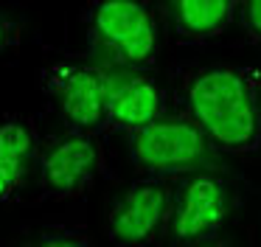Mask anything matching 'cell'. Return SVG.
<instances>
[{
	"instance_id": "obj_1",
	"label": "cell",
	"mask_w": 261,
	"mask_h": 247,
	"mask_svg": "<svg viewBox=\"0 0 261 247\" xmlns=\"http://www.w3.org/2000/svg\"><path fill=\"white\" fill-rule=\"evenodd\" d=\"M174 110L211 149L250 157L261 152V65L211 62L177 73Z\"/></svg>"
},
{
	"instance_id": "obj_2",
	"label": "cell",
	"mask_w": 261,
	"mask_h": 247,
	"mask_svg": "<svg viewBox=\"0 0 261 247\" xmlns=\"http://www.w3.org/2000/svg\"><path fill=\"white\" fill-rule=\"evenodd\" d=\"M87 37L126 73H152L160 62V20L154 3L93 0L82 9Z\"/></svg>"
},
{
	"instance_id": "obj_3",
	"label": "cell",
	"mask_w": 261,
	"mask_h": 247,
	"mask_svg": "<svg viewBox=\"0 0 261 247\" xmlns=\"http://www.w3.org/2000/svg\"><path fill=\"white\" fill-rule=\"evenodd\" d=\"M115 73L96 59L59 56L40 67V90L59 112L65 129L104 135V112Z\"/></svg>"
},
{
	"instance_id": "obj_4",
	"label": "cell",
	"mask_w": 261,
	"mask_h": 247,
	"mask_svg": "<svg viewBox=\"0 0 261 247\" xmlns=\"http://www.w3.org/2000/svg\"><path fill=\"white\" fill-rule=\"evenodd\" d=\"M126 152L138 177L182 180L202 168L211 143L186 115L171 110L154 124L126 135Z\"/></svg>"
},
{
	"instance_id": "obj_5",
	"label": "cell",
	"mask_w": 261,
	"mask_h": 247,
	"mask_svg": "<svg viewBox=\"0 0 261 247\" xmlns=\"http://www.w3.org/2000/svg\"><path fill=\"white\" fill-rule=\"evenodd\" d=\"M104 174H107V155L96 135L62 129L40 138L37 185L42 200H79L96 188Z\"/></svg>"
},
{
	"instance_id": "obj_6",
	"label": "cell",
	"mask_w": 261,
	"mask_h": 247,
	"mask_svg": "<svg viewBox=\"0 0 261 247\" xmlns=\"http://www.w3.org/2000/svg\"><path fill=\"white\" fill-rule=\"evenodd\" d=\"M177 180L135 177L113 196L104 216L110 247H149L166 236Z\"/></svg>"
},
{
	"instance_id": "obj_7",
	"label": "cell",
	"mask_w": 261,
	"mask_h": 247,
	"mask_svg": "<svg viewBox=\"0 0 261 247\" xmlns=\"http://www.w3.org/2000/svg\"><path fill=\"white\" fill-rule=\"evenodd\" d=\"M230 213V188L216 171L199 168L177 180L171 219L166 228V247H191L219 239Z\"/></svg>"
},
{
	"instance_id": "obj_8",
	"label": "cell",
	"mask_w": 261,
	"mask_h": 247,
	"mask_svg": "<svg viewBox=\"0 0 261 247\" xmlns=\"http://www.w3.org/2000/svg\"><path fill=\"white\" fill-rule=\"evenodd\" d=\"M171 112V95L152 73L115 76L104 112V132L132 135Z\"/></svg>"
},
{
	"instance_id": "obj_9",
	"label": "cell",
	"mask_w": 261,
	"mask_h": 247,
	"mask_svg": "<svg viewBox=\"0 0 261 247\" xmlns=\"http://www.w3.org/2000/svg\"><path fill=\"white\" fill-rule=\"evenodd\" d=\"M40 129L34 118L20 112H0V205L17 202L37 168Z\"/></svg>"
},
{
	"instance_id": "obj_10",
	"label": "cell",
	"mask_w": 261,
	"mask_h": 247,
	"mask_svg": "<svg viewBox=\"0 0 261 247\" xmlns=\"http://www.w3.org/2000/svg\"><path fill=\"white\" fill-rule=\"evenodd\" d=\"M158 11L177 45H205L236 26L239 0H174Z\"/></svg>"
},
{
	"instance_id": "obj_11",
	"label": "cell",
	"mask_w": 261,
	"mask_h": 247,
	"mask_svg": "<svg viewBox=\"0 0 261 247\" xmlns=\"http://www.w3.org/2000/svg\"><path fill=\"white\" fill-rule=\"evenodd\" d=\"M29 247H93L90 230L82 225H48L42 228L34 239L29 241Z\"/></svg>"
},
{
	"instance_id": "obj_12",
	"label": "cell",
	"mask_w": 261,
	"mask_h": 247,
	"mask_svg": "<svg viewBox=\"0 0 261 247\" xmlns=\"http://www.w3.org/2000/svg\"><path fill=\"white\" fill-rule=\"evenodd\" d=\"M236 22L253 45H261V0H239Z\"/></svg>"
},
{
	"instance_id": "obj_13",
	"label": "cell",
	"mask_w": 261,
	"mask_h": 247,
	"mask_svg": "<svg viewBox=\"0 0 261 247\" xmlns=\"http://www.w3.org/2000/svg\"><path fill=\"white\" fill-rule=\"evenodd\" d=\"M23 45V22L12 17L6 9H0V59Z\"/></svg>"
},
{
	"instance_id": "obj_14",
	"label": "cell",
	"mask_w": 261,
	"mask_h": 247,
	"mask_svg": "<svg viewBox=\"0 0 261 247\" xmlns=\"http://www.w3.org/2000/svg\"><path fill=\"white\" fill-rule=\"evenodd\" d=\"M191 247H233V244L225 239H214V241H202V244H191Z\"/></svg>"
}]
</instances>
